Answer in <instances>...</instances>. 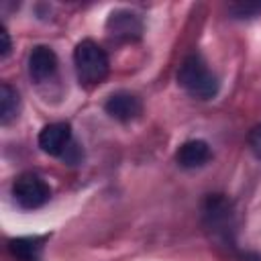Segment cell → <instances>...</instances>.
<instances>
[{
  "label": "cell",
  "instance_id": "obj_5",
  "mask_svg": "<svg viewBox=\"0 0 261 261\" xmlns=\"http://www.w3.org/2000/svg\"><path fill=\"white\" fill-rule=\"evenodd\" d=\"M39 147L47 155H65L71 147V128L67 122H51L39 133Z\"/></svg>",
  "mask_w": 261,
  "mask_h": 261
},
{
  "label": "cell",
  "instance_id": "obj_10",
  "mask_svg": "<svg viewBox=\"0 0 261 261\" xmlns=\"http://www.w3.org/2000/svg\"><path fill=\"white\" fill-rule=\"evenodd\" d=\"M43 241L41 237H18L8 243V251L16 261H41Z\"/></svg>",
  "mask_w": 261,
  "mask_h": 261
},
{
  "label": "cell",
  "instance_id": "obj_7",
  "mask_svg": "<svg viewBox=\"0 0 261 261\" xmlns=\"http://www.w3.org/2000/svg\"><path fill=\"white\" fill-rule=\"evenodd\" d=\"M55 71H57L55 51L47 45H37L29 55V73H31V77L37 84H41V82H47L49 77H53Z\"/></svg>",
  "mask_w": 261,
  "mask_h": 261
},
{
  "label": "cell",
  "instance_id": "obj_14",
  "mask_svg": "<svg viewBox=\"0 0 261 261\" xmlns=\"http://www.w3.org/2000/svg\"><path fill=\"white\" fill-rule=\"evenodd\" d=\"M0 41H2L0 57L4 59V57H8V53H10V35H8V31H6L4 27H0Z\"/></svg>",
  "mask_w": 261,
  "mask_h": 261
},
{
  "label": "cell",
  "instance_id": "obj_11",
  "mask_svg": "<svg viewBox=\"0 0 261 261\" xmlns=\"http://www.w3.org/2000/svg\"><path fill=\"white\" fill-rule=\"evenodd\" d=\"M18 106H20V100H18V92L10 86V84H2L0 86V122L2 124H8L16 112H18Z\"/></svg>",
  "mask_w": 261,
  "mask_h": 261
},
{
  "label": "cell",
  "instance_id": "obj_3",
  "mask_svg": "<svg viewBox=\"0 0 261 261\" xmlns=\"http://www.w3.org/2000/svg\"><path fill=\"white\" fill-rule=\"evenodd\" d=\"M12 196H14L16 204L20 208L35 210V208H41V206H45L49 202L51 188L41 175H37L33 171H24L14 179Z\"/></svg>",
  "mask_w": 261,
  "mask_h": 261
},
{
  "label": "cell",
  "instance_id": "obj_1",
  "mask_svg": "<svg viewBox=\"0 0 261 261\" xmlns=\"http://www.w3.org/2000/svg\"><path fill=\"white\" fill-rule=\"evenodd\" d=\"M73 65L80 84L84 86H98L106 80L110 71V61L106 51L92 39H84L73 49Z\"/></svg>",
  "mask_w": 261,
  "mask_h": 261
},
{
  "label": "cell",
  "instance_id": "obj_12",
  "mask_svg": "<svg viewBox=\"0 0 261 261\" xmlns=\"http://www.w3.org/2000/svg\"><path fill=\"white\" fill-rule=\"evenodd\" d=\"M228 10L234 18H253V16L261 14V4L259 2H239V4H232Z\"/></svg>",
  "mask_w": 261,
  "mask_h": 261
},
{
  "label": "cell",
  "instance_id": "obj_9",
  "mask_svg": "<svg viewBox=\"0 0 261 261\" xmlns=\"http://www.w3.org/2000/svg\"><path fill=\"white\" fill-rule=\"evenodd\" d=\"M210 157H212V151H210L208 143L202 139H192V141L181 143L175 153V161L186 169L202 167L210 161Z\"/></svg>",
  "mask_w": 261,
  "mask_h": 261
},
{
  "label": "cell",
  "instance_id": "obj_13",
  "mask_svg": "<svg viewBox=\"0 0 261 261\" xmlns=\"http://www.w3.org/2000/svg\"><path fill=\"white\" fill-rule=\"evenodd\" d=\"M249 147L257 159H261V122L255 124L249 133Z\"/></svg>",
  "mask_w": 261,
  "mask_h": 261
},
{
  "label": "cell",
  "instance_id": "obj_6",
  "mask_svg": "<svg viewBox=\"0 0 261 261\" xmlns=\"http://www.w3.org/2000/svg\"><path fill=\"white\" fill-rule=\"evenodd\" d=\"M106 29L116 39L137 41L143 35V20L130 10H114L106 20Z\"/></svg>",
  "mask_w": 261,
  "mask_h": 261
},
{
  "label": "cell",
  "instance_id": "obj_8",
  "mask_svg": "<svg viewBox=\"0 0 261 261\" xmlns=\"http://www.w3.org/2000/svg\"><path fill=\"white\" fill-rule=\"evenodd\" d=\"M104 110H106L112 118H116V120H120V122H128V120H135V118L141 114L143 104H141V100H139L135 94H130V92H116V94H112V96L106 100Z\"/></svg>",
  "mask_w": 261,
  "mask_h": 261
},
{
  "label": "cell",
  "instance_id": "obj_2",
  "mask_svg": "<svg viewBox=\"0 0 261 261\" xmlns=\"http://www.w3.org/2000/svg\"><path fill=\"white\" fill-rule=\"evenodd\" d=\"M177 84L194 98L210 100L218 94V77L200 55H188L177 69Z\"/></svg>",
  "mask_w": 261,
  "mask_h": 261
},
{
  "label": "cell",
  "instance_id": "obj_4",
  "mask_svg": "<svg viewBox=\"0 0 261 261\" xmlns=\"http://www.w3.org/2000/svg\"><path fill=\"white\" fill-rule=\"evenodd\" d=\"M232 206L222 194H210L204 202V218L206 224L220 237L228 239L232 230Z\"/></svg>",
  "mask_w": 261,
  "mask_h": 261
}]
</instances>
